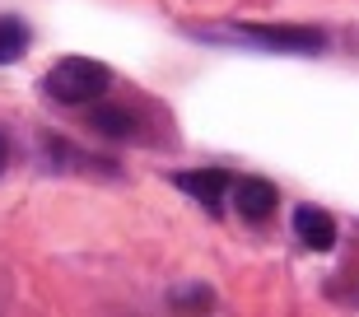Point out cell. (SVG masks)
I'll use <instances>...</instances> for the list:
<instances>
[{"label":"cell","instance_id":"2","mask_svg":"<svg viewBox=\"0 0 359 317\" xmlns=\"http://www.w3.org/2000/svg\"><path fill=\"white\" fill-rule=\"evenodd\" d=\"M243 42H252V47H266V52H294V56H313L327 47L322 33L313 28H262V24H243L238 28Z\"/></svg>","mask_w":359,"mask_h":317},{"label":"cell","instance_id":"8","mask_svg":"<svg viewBox=\"0 0 359 317\" xmlns=\"http://www.w3.org/2000/svg\"><path fill=\"white\" fill-rule=\"evenodd\" d=\"M5 163H10V140L0 135V173H5Z\"/></svg>","mask_w":359,"mask_h":317},{"label":"cell","instance_id":"5","mask_svg":"<svg viewBox=\"0 0 359 317\" xmlns=\"http://www.w3.org/2000/svg\"><path fill=\"white\" fill-rule=\"evenodd\" d=\"M294 234H299V243H308L313 252H332L336 248V220L327 210H318V205H299V210H294Z\"/></svg>","mask_w":359,"mask_h":317},{"label":"cell","instance_id":"1","mask_svg":"<svg viewBox=\"0 0 359 317\" xmlns=\"http://www.w3.org/2000/svg\"><path fill=\"white\" fill-rule=\"evenodd\" d=\"M107 84H112V70L103 61H89V56H66V61H56L52 75L42 89L52 93L56 103L66 107H89L93 98H103Z\"/></svg>","mask_w":359,"mask_h":317},{"label":"cell","instance_id":"6","mask_svg":"<svg viewBox=\"0 0 359 317\" xmlns=\"http://www.w3.org/2000/svg\"><path fill=\"white\" fill-rule=\"evenodd\" d=\"M84 117H89V126L98 135H107V140H131V135H140V117H135L131 107L103 103V107H89Z\"/></svg>","mask_w":359,"mask_h":317},{"label":"cell","instance_id":"3","mask_svg":"<svg viewBox=\"0 0 359 317\" xmlns=\"http://www.w3.org/2000/svg\"><path fill=\"white\" fill-rule=\"evenodd\" d=\"M233 205L248 224H262L276 215V187L266 177H243V182H233Z\"/></svg>","mask_w":359,"mask_h":317},{"label":"cell","instance_id":"7","mask_svg":"<svg viewBox=\"0 0 359 317\" xmlns=\"http://www.w3.org/2000/svg\"><path fill=\"white\" fill-rule=\"evenodd\" d=\"M33 47V33H28L24 19H14V14H0V66H10L19 56Z\"/></svg>","mask_w":359,"mask_h":317},{"label":"cell","instance_id":"4","mask_svg":"<svg viewBox=\"0 0 359 317\" xmlns=\"http://www.w3.org/2000/svg\"><path fill=\"white\" fill-rule=\"evenodd\" d=\"M177 187H182L187 196H196L205 210H219L224 205V191H233V177L224 168H201V173H182Z\"/></svg>","mask_w":359,"mask_h":317}]
</instances>
